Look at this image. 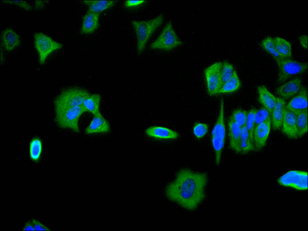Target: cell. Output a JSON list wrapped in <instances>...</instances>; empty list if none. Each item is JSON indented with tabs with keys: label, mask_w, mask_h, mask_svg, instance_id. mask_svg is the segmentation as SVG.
I'll use <instances>...</instances> for the list:
<instances>
[{
	"label": "cell",
	"mask_w": 308,
	"mask_h": 231,
	"mask_svg": "<svg viewBox=\"0 0 308 231\" xmlns=\"http://www.w3.org/2000/svg\"><path fill=\"white\" fill-rule=\"evenodd\" d=\"M99 14L89 11H88L82 18L81 32L83 34H90L93 33L98 28L99 25Z\"/></svg>",
	"instance_id": "18"
},
{
	"label": "cell",
	"mask_w": 308,
	"mask_h": 231,
	"mask_svg": "<svg viewBox=\"0 0 308 231\" xmlns=\"http://www.w3.org/2000/svg\"><path fill=\"white\" fill-rule=\"evenodd\" d=\"M257 90L259 102L269 111L271 116L276 104V97L264 85L259 86Z\"/></svg>",
	"instance_id": "20"
},
{
	"label": "cell",
	"mask_w": 308,
	"mask_h": 231,
	"mask_svg": "<svg viewBox=\"0 0 308 231\" xmlns=\"http://www.w3.org/2000/svg\"><path fill=\"white\" fill-rule=\"evenodd\" d=\"M279 180L282 184L293 186L298 189L307 188V173L306 172L290 171L281 177Z\"/></svg>",
	"instance_id": "11"
},
{
	"label": "cell",
	"mask_w": 308,
	"mask_h": 231,
	"mask_svg": "<svg viewBox=\"0 0 308 231\" xmlns=\"http://www.w3.org/2000/svg\"><path fill=\"white\" fill-rule=\"evenodd\" d=\"M163 20V15L161 14L149 20H134L131 22L136 35L137 51L139 54L143 51L149 38L162 24Z\"/></svg>",
	"instance_id": "2"
},
{
	"label": "cell",
	"mask_w": 308,
	"mask_h": 231,
	"mask_svg": "<svg viewBox=\"0 0 308 231\" xmlns=\"http://www.w3.org/2000/svg\"><path fill=\"white\" fill-rule=\"evenodd\" d=\"M222 64L221 62L214 63L204 70L207 92L210 96L217 94L222 85L221 77Z\"/></svg>",
	"instance_id": "9"
},
{
	"label": "cell",
	"mask_w": 308,
	"mask_h": 231,
	"mask_svg": "<svg viewBox=\"0 0 308 231\" xmlns=\"http://www.w3.org/2000/svg\"><path fill=\"white\" fill-rule=\"evenodd\" d=\"M235 70L233 65L230 63L226 61L222 62L221 71V77L222 84L232 77Z\"/></svg>",
	"instance_id": "31"
},
{
	"label": "cell",
	"mask_w": 308,
	"mask_h": 231,
	"mask_svg": "<svg viewBox=\"0 0 308 231\" xmlns=\"http://www.w3.org/2000/svg\"><path fill=\"white\" fill-rule=\"evenodd\" d=\"M279 68L278 82L282 83L293 76L301 74L307 69L306 62L284 58L277 63Z\"/></svg>",
	"instance_id": "7"
},
{
	"label": "cell",
	"mask_w": 308,
	"mask_h": 231,
	"mask_svg": "<svg viewBox=\"0 0 308 231\" xmlns=\"http://www.w3.org/2000/svg\"><path fill=\"white\" fill-rule=\"evenodd\" d=\"M34 228L35 231L46 230L50 231L51 230L45 226L40 223L38 221L33 219L32 221Z\"/></svg>",
	"instance_id": "37"
},
{
	"label": "cell",
	"mask_w": 308,
	"mask_h": 231,
	"mask_svg": "<svg viewBox=\"0 0 308 231\" xmlns=\"http://www.w3.org/2000/svg\"><path fill=\"white\" fill-rule=\"evenodd\" d=\"M301 87L300 79L296 78L279 87L276 90V92L283 99H288L297 94Z\"/></svg>",
	"instance_id": "14"
},
{
	"label": "cell",
	"mask_w": 308,
	"mask_h": 231,
	"mask_svg": "<svg viewBox=\"0 0 308 231\" xmlns=\"http://www.w3.org/2000/svg\"><path fill=\"white\" fill-rule=\"evenodd\" d=\"M83 2L88 7V11L99 14L112 7L116 3V1L109 0H85Z\"/></svg>",
	"instance_id": "23"
},
{
	"label": "cell",
	"mask_w": 308,
	"mask_h": 231,
	"mask_svg": "<svg viewBox=\"0 0 308 231\" xmlns=\"http://www.w3.org/2000/svg\"><path fill=\"white\" fill-rule=\"evenodd\" d=\"M296 125L298 138L303 136L307 131V109L296 115Z\"/></svg>",
	"instance_id": "27"
},
{
	"label": "cell",
	"mask_w": 308,
	"mask_h": 231,
	"mask_svg": "<svg viewBox=\"0 0 308 231\" xmlns=\"http://www.w3.org/2000/svg\"><path fill=\"white\" fill-rule=\"evenodd\" d=\"M301 46L305 49H307V36L304 35L301 36L299 38Z\"/></svg>",
	"instance_id": "38"
},
{
	"label": "cell",
	"mask_w": 308,
	"mask_h": 231,
	"mask_svg": "<svg viewBox=\"0 0 308 231\" xmlns=\"http://www.w3.org/2000/svg\"><path fill=\"white\" fill-rule=\"evenodd\" d=\"M261 46L263 49L270 54L274 58L277 63H278L284 57L280 55L276 51L275 48L273 38L268 36L264 38L261 42Z\"/></svg>",
	"instance_id": "26"
},
{
	"label": "cell",
	"mask_w": 308,
	"mask_h": 231,
	"mask_svg": "<svg viewBox=\"0 0 308 231\" xmlns=\"http://www.w3.org/2000/svg\"><path fill=\"white\" fill-rule=\"evenodd\" d=\"M276 105L272 112L271 117V125L274 130L281 128L286 103L285 100L280 97H276Z\"/></svg>",
	"instance_id": "17"
},
{
	"label": "cell",
	"mask_w": 308,
	"mask_h": 231,
	"mask_svg": "<svg viewBox=\"0 0 308 231\" xmlns=\"http://www.w3.org/2000/svg\"><path fill=\"white\" fill-rule=\"evenodd\" d=\"M34 38L35 47L38 54L41 64L44 63L51 53L63 47L62 44L54 41L42 32L35 33Z\"/></svg>",
	"instance_id": "8"
},
{
	"label": "cell",
	"mask_w": 308,
	"mask_h": 231,
	"mask_svg": "<svg viewBox=\"0 0 308 231\" xmlns=\"http://www.w3.org/2000/svg\"><path fill=\"white\" fill-rule=\"evenodd\" d=\"M257 109L252 108L248 112L245 126L248 132L251 141L253 145V134L254 125V116Z\"/></svg>",
	"instance_id": "30"
},
{
	"label": "cell",
	"mask_w": 308,
	"mask_h": 231,
	"mask_svg": "<svg viewBox=\"0 0 308 231\" xmlns=\"http://www.w3.org/2000/svg\"><path fill=\"white\" fill-rule=\"evenodd\" d=\"M23 230H35L32 222L28 221L25 224Z\"/></svg>",
	"instance_id": "39"
},
{
	"label": "cell",
	"mask_w": 308,
	"mask_h": 231,
	"mask_svg": "<svg viewBox=\"0 0 308 231\" xmlns=\"http://www.w3.org/2000/svg\"><path fill=\"white\" fill-rule=\"evenodd\" d=\"M271 126V117L254 128L253 134L254 150L260 151L266 145Z\"/></svg>",
	"instance_id": "10"
},
{
	"label": "cell",
	"mask_w": 308,
	"mask_h": 231,
	"mask_svg": "<svg viewBox=\"0 0 308 231\" xmlns=\"http://www.w3.org/2000/svg\"><path fill=\"white\" fill-rule=\"evenodd\" d=\"M229 146L236 152H241L240 134L241 127L231 119L228 122Z\"/></svg>",
	"instance_id": "16"
},
{
	"label": "cell",
	"mask_w": 308,
	"mask_h": 231,
	"mask_svg": "<svg viewBox=\"0 0 308 231\" xmlns=\"http://www.w3.org/2000/svg\"><path fill=\"white\" fill-rule=\"evenodd\" d=\"M42 144L41 141L38 139L33 140L30 144V153L31 158L36 161L39 158L42 151Z\"/></svg>",
	"instance_id": "32"
},
{
	"label": "cell",
	"mask_w": 308,
	"mask_h": 231,
	"mask_svg": "<svg viewBox=\"0 0 308 231\" xmlns=\"http://www.w3.org/2000/svg\"><path fill=\"white\" fill-rule=\"evenodd\" d=\"M145 1H126L124 2V6L127 8L136 7L143 4Z\"/></svg>",
	"instance_id": "36"
},
{
	"label": "cell",
	"mask_w": 308,
	"mask_h": 231,
	"mask_svg": "<svg viewBox=\"0 0 308 231\" xmlns=\"http://www.w3.org/2000/svg\"><path fill=\"white\" fill-rule=\"evenodd\" d=\"M270 117L269 111L265 107H263L257 110L254 116V128Z\"/></svg>",
	"instance_id": "34"
},
{
	"label": "cell",
	"mask_w": 308,
	"mask_h": 231,
	"mask_svg": "<svg viewBox=\"0 0 308 231\" xmlns=\"http://www.w3.org/2000/svg\"><path fill=\"white\" fill-rule=\"evenodd\" d=\"M5 3L13 4L17 5L23 8L26 11H29L32 10V7L28 3L23 1H3Z\"/></svg>",
	"instance_id": "35"
},
{
	"label": "cell",
	"mask_w": 308,
	"mask_h": 231,
	"mask_svg": "<svg viewBox=\"0 0 308 231\" xmlns=\"http://www.w3.org/2000/svg\"><path fill=\"white\" fill-rule=\"evenodd\" d=\"M296 117L295 113L285 108L281 129L283 133L291 139L298 138Z\"/></svg>",
	"instance_id": "12"
},
{
	"label": "cell",
	"mask_w": 308,
	"mask_h": 231,
	"mask_svg": "<svg viewBox=\"0 0 308 231\" xmlns=\"http://www.w3.org/2000/svg\"><path fill=\"white\" fill-rule=\"evenodd\" d=\"M2 38L4 46L8 51L13 50L20 44L19 35L11 29H7L3 31Z\"/></svg>",
	"instance_id": "21"
},
{
	"label": "cell",
	"mask_w": 308,
	"mask_h": 231,
	"mask_svg": "<svg viewBox=\"0 0 308 231\" xmlns=\"http://www.w3.org/2000/svg\"><path fill=\"white\" fill-rule=\"evenodd\" d=\"M101 100V96L99 94H90L85 99L82 106L86 112H90L94 116L101 113L100 110Z\"/></svg>",
	"instance_id": "22"
},
{
	"label": "cell",
	"mask_w": 308,
	"mask_h": 231,
	"mask_svg": "<svg viewBox=\"0 0 308 231\" xmlns=\"http://www.w3.org/2000/svg\"><path fill=\"white\" fill-rule=\"evenodd\" d=\"M240 146L241 152L243 153H246L254 150L253 145L251 141L245 126L242 127L241 128Z\"/></svg>",
	"instance_id": "28"
},
{
	"label": "cell",
	"mask_w": 308,
	"mask_h": 231,
	"mask_svg": "<svg viewBox=\"0 0 308 231\" xmlns=\"http://www.w3.org/2000/svg\"><path fill=\"white\" fill-rule=\"evenodd\" d=\"M286 108L296 115L307 109V91L301 87L299 92L286 105Z\"/></svg>",
	"instance_id": "13"
},
{
	"label": "cell",
	"mask_w": 308,
	"mask_h": 231,
	"mask_svg": "<svg viewBox=\"0 0 308 231\" xmlns=\"http://www.w3.org/2000/svg\"><path fill=\"white\" fill-rule=\"evenodd\" d=\"M247 113L245 110L237 109L233 112L229 119L242 127L245 126Z\"/></svg>",
	"instance_id": "29"
},
{
	"label": "cell",
	"mask_w": 308,
	"mask_h": 231,
	"mask_svg": "<svg viewBox=\"0 0 308 231\" xmlns=\"http://www.w3.org/2000/svg\"><path fill=\"white\" fill-rule=\"evenodd\" d=\"M145 133L150 137L160 139H175L179 136V133L175 131L159 126L149 127L146 129Z\"/></svg>",
	"instance_id": "19"
},
{
	"label": "cell",
	"mask_w": 308,
	"mask_h": 231,
	"mask_svg": "<svg viewBox=\"0 0 308 231\" xmlns=\"http://www.w3.org/2000/svg\"><path fill=\"white\" fill-rule=\"evenodd\" d=\"M183 42L176 34L171 21L168 22L161 33L150 45L152 49L170 51L181 45Z\"/></svg>",
	"instance_id": "6"
},
{
	"label": "cell",
	"mask_w": 308,
	"mask_h": 231,
	"mask_svg": "<svg viewBox=\"0 0 308 231\" xmlns=\"http://www.w3.org/2000/svg\"><path fill=\"white\" fill-rule=\"evenodd\" d=\"M208 127L206 124L196 122L193 128V132L195 136L198 139L203 137L208 131Z\"/></svg>",
	"instance_id": "33"
},
{
	"label": "cell",
	"mask_w": 308,
	"mask_h": 231,
	"mask_svg": "<svg viewBox=\"0 0 308 231\" xmlns=\"http://www.w3.org/2000/svg\"><path fill=\"white\" fill-rule=\"evenodd\" d=\"M225 136L224 103L223 99L222 98L220 100L217 119L211 134V143L214 152L215 162L217 165H219L221 160L222 151L225 144Z\"/></svg>",
	"instance_id": "3"
},
{
	"label": "cell",
	"mask_w": 308,
	"mask_h": 231,
	"mask_svg": "<svg viewBox=\"0 0 308 231\" xmlns=\"http://www.w3.org/2000/svg\"><path fill=\"white\" fill-rule=\"evenodd\" d=\"M208 180L205 173L195 172L186 168L181 169L175 180L167 186L166 195L169 199L184 208L194 210L205 198Z\"/></svg>",
	"instance_id": "1"
},
{
	"label": "cell",
	"mask_w": 308,
	"mask_h": 231,
	"mask_svg": "<svg viewBox=\"0 0 308 231\" xmlns=\"http://www.w3.org/2000/svg\"><path fill=\"white\" fill-rule=\"evenodd\" d=\"M276 49L281 56L285 58H291V43L285 39L278 37L273 38Z\"/></svg>",
	"instance_id": "25"
},
{
	"label": "cell",
	"mask_w": 308,
	"mask_h": 231,
	"mask_svg": "<svg viewBox=\"0 0 308 231\" xmlns=\"http://www.w3.org/2000/svg\"><path fill=\"white\" fill-rule=\"evenodd\" d=\"M90 94L86 90L74 87L64 90L54 101L55 109L82 106L85 99Z\"/></svg>",
	"instance_id": "5"
},
{
	"label": "cell",
	"mask_w": 308,
	"mask_h": 231,
	"mask_svg": "<svg viewBox=\"0 0 308 231\" xmlns=\"http://www.w3.org/2000/svg\"><path fill=\"white\" fill-rule=\"evenodd\" d=\"M55 120L58 125L79 132V121L80 117L86 112L82 106L66 108L55 109Z\"/></svg>",
	"instance_id": "4"
},
{
	"label": "cell",
	"mask_w": 308,
	"mask_h": 231,
	"mask_svg": "<svg viewBox=\"0 0 308 231\" xmlns=\"http://www.w3.org/2000/svg\"><path fill=\"white\" fill-rule=\"evenodd\" d=\"M241 86V81L235 70L232 77L222 85L217 94L232 93L237 91Z\"/></svg>",
	"instance_id": "24"
},
{
	"label": "cell",
	"mask_w": 308,
	"mask_h": 231,
	"mask_svg": "<svg viewBox=\"0 0 308 231\" xmlns=\"http://www.w3.org/2000/svg\"><path fill=\"white\" fill-rule=\"evenodd\" d=\"M110 126L109 122L101 113L94 116L89 125L85 130L87 134L109 132Z\"/></svg>",
	"instance_id": "15"
}]
</instances>
